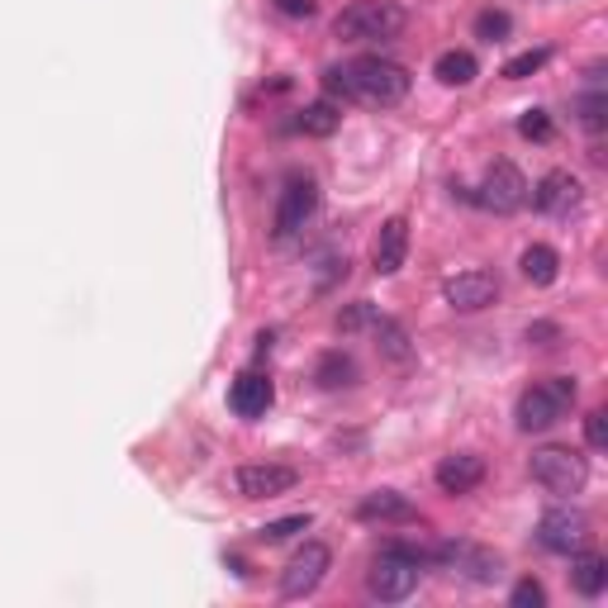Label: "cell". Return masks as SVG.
<instances>
[{
	"label": "cell",
	"mask_w": 608,
	"mask_h": 608,
	"mask_svg": "<svg viewBox=\"0 0 608 608\" xmlns=\"http://www.w3.org/2000/svg\"><path fill=\"white\" fill-rule=\"evenodd\" d=\"M324 87L333 95L357 100V105H371V110H395V105H404L414 77H409V67H399L381 53H366V58H347V62L328 67Z\"/></svg>",
	"instance_id": "6da1fadb"
},
{
	"label": "cell",
	"mask_w": 608,
	"mask_h": 608,
	"mask_svg": "<svg viewBox=\"0 0 608 608\" xmlns=\"http://www.w3.org/2000/svg\"><path fill=\"white\" fill-rule=\"evenodd\" d=\"M424 566H428V551H418L409 543L381 547L366 570V595L381 604H404L418 589V580H424Z\"/></svg>",
	"instance_id": "7a4b0ae2"
},
{
	"label": "cell",
	"mask_w": 608,
	"mask_h": 608,
	"mask_svg": "<svg viewBox=\"0 0 608 608\" xmlns=\"http://www.w3.org/2000/svg\"><path fill=\"white\" fill-rule=\"evenodd\" d=\"M409 24V10L399 0H352L347 10H337L333 39L337 43H391Z\"/></svg>",
	"instance_id": "3957f363"
},
{
	"label": "cell",
	"mask_w": 608,
	"mask_h": 608,
	"mask_svg": "<svg viewBox=\"0 0 608 608\" xmlns=\"http://www.w3.org/2000/svg\"><path fill=\"white\" fill-rule=\"evenodd\" d=\"M576 399H580L576 376H547V381H537L518 395L514 418H518L523 433H551L570 409H576Z\"/></svg>",
	"instance_id": "277c9868"
},
{
	"label": "cell",
	"mask_w": 608,
	"mask_h": 608,
	"mask_svg": "<svg viewBox=\"0 0 608 608\" xmlns=\"http://www.w3.org/2000/svg\"><path fill=\"white\" fill-rule=\"evenodd\" d=\"M533 485H543L547 495H580L589 485V462L570 447H537L528 462Z\"/></svg>",
	"instance_id": "5b68a950"
},
{
	"label": "cell",
	"mask_w": 608,
	"mask_h": 608,
	"mask_svg": "<svg viewBox=\"0 0 608 608\" xmlns=\"http://www.w3.org/2000/svg\"><path fill=\"white\" fill-rule=\"evenodd\" d=\"M428 561H437L452 576H462L470 585H499L504 580V556L489 551L480 543H437L428 551Z\"/></svg>",
	"instance_id": "8992f818"
},
{
	"label": "cell",
	"mask_w": 608,
	"mask_h": 608,
	"mask_svg": "<svg viewBox=\"0 0 608 608\" xmlns=\"http://www.w3.org/2000/svg\"><path fill=\"white\" fill-rule=\"evenodd\" d=\"M314 214H318V185L310 176H291L285 181V191L276 200V229H272V239L281 247H291L304 239V229L314 224Z\"/></svg>",
	"instance_id": "52a82bcc"
},
{
	"label": "cell",
	"mask_w": 608,
	"mask_h": 608,
	"mask_svg": "<svg viewBox=\"0 0 608 608\" xmlns=\"http://www.w3.org/2000/svg\"><path fill=\"white\" fill-rule=\"evenodd\" d=\"M328 570H333V551L324 543H304L281 570V599H291V604L310 599L314 589L328 580Z\"/></svg>",
	"instance_id": "ba28073f"
},
{
	"label": "cell",
	"mask_w": 608,
	"mask_h": 608,
	"mask_svg": "<svg viewBox=\"0 0 608 608\" xmlns=\"http://www.w3.org/2000/svg\"><path fill=\"white\" fill-rule=\"evenodd\" d=\"M470 200H476L480 210H489V214H518L523 205H528V176H523L514 162H489L480 191Z\"/></svg>",
	"instance_id": "9c48e42d"
},
{
	"label": "cell",
	"mask_w": 608,
	"mask_h": 608,
	"mask_svg": "<svg viewBox=\"0 0 608 608\" xmlns=\"http://www.w3.org/2000/svg\"><path fill=\"white\" fill-rule=\"evenodd\" d=\"M300 485V470L285 462H243L233 470V495L243 499H281Z\"/></svg>",
	"instance_id": "30bf717a"
},
{
	"label": "cell",
	"mask_w": 608,
	"mask_h": 608,
	"mask_svg": "<svg viewBox=\"0 0 608 608\" xmlns=\"http://www.w3.org/2000/svg\"><path fill=\"white\" fill-rule=\"evenodd\" d=\"M589 543V518L580 509H547L537 518V547L543 551H556V556H570Z\"/></svg>",
	"instance_id": "8fae6325"
},
{
	"label": "cell",
	"mask_w": 608,
	"mask_h": 608,
	"mask_svg": "<svg viewBox=\"0 0 608 608\" xmlns=\"http://www.w3.org/2000/svg\"><path fill=\"white\" fill-rule=\"evenodd\" d=\"M443 300L452 304L456 314H480V310H489V304L499 300V276L495 272H456V276H447L443 281Z\"/></svg>",
	"instance_id": "7c38bea8"
},
{
	"label": "cell",
	"mask_w": 608,
	"mask_h": 608,
	"mask_svg": "<svg viewBox=\"0 0 608 608\" xmlns=\"http://www.w3.org/2000/svg\"><path fill=\"white\" fill-rule=\"evenodd\" d=\"M433 480H437V489L443 495H470V489H480L485 485V456H476V452H452V456H443L437 462V470H433Z\"/></svg>",
	"instance_id": "4fadbf2b"
},
{
	"label": "cell",
	"mask_w": 608,
	"mask_h": 608,
	"mask_svg": "<svg viewBox=\"0 0 608 608\" xmlns=\"http://www.w3.org/2000/svg\"><path fill=\"white\" fill-rule=\"evenodd\" d=\"M404 257H409V219L395 214V219H385L381 233H376V243H371V272L376 276H395Z\"/></svg>",
	"instance_id": "5bb4252c"
},
{
	"label": "cell",
	"mask_w": 608,
	"mask_h": 608,
	"mask_svg": "<svg viewBox=\"0 0 608 608\" xmlns=\"http://www.w3.org/2000/svg\"><path fill=\"white\" fill-rule=\"evenodd\" d=\"M533 210L537 214H551V219H561V214H570L580 205V181L570 176V172H561V166H556V172H547L543 181L533 185Z\"/></svg>",
	"instance_id": "9a60e30c"
},
{
	"label": "cell",
	"mask_w": 608,
	"mask_h": 608,
	"mask_svg": "<svg viewBox=\"0 0 608 608\" xmlns=\"http://www.w3.org/2000/svg\"><path fill=\"white\" fill-rule=\"evenodd\" d=\"M272 404H276V385H272V376H262V371H243V376L229 385V409L239 418H262Z\"/></svg>",
	"instance_id": "2e32d148"
},
{
	"label": "cell",
	"mask_w": 608,
	"mask_h": 608,
	"mask_svg": "<svg viewBox=\"0 0 608 608\" xmlns=\"http://www.w3.org/2000/svg\"><path fill=\"white\" fill-rule=\"evenodd\" d=\"M570 589L580 599H599L608 589V556L604 551H570Z\"/></svg>",
	"instance_id": "e0dca14e"
},
{
	"label": "cell",
	"mask_w": 608,
	"mask_h": 608,
	"mask_svg": "<svg viewBox=\"0 0 608 608\" xmlns=\"http://www.w3.org/2000/svg\"><path fill=\"white\" fill-rule=\"evenodd\" d=\"M357 518L362 523H414L418 509L399 495V489H371V495L357 504Z\"/></svg>",
	"instance_id": "ac0fdd59"
},
{
	"label": "cell",
	"mask_w": 608,
	"mask_h": 608,
	"mask_svg": "<svg viewBox=\"0 0 608 608\" xmlns=\"http://www.w3.org/2000/svg\"><path fill=\"white\" fill-rule=\"evenodd\" d=\"M371 333H376V347H381V357L391 366H409L414 362V337H409V328H404L399 318H371Z\"/></svg>",
	"instance_id": "d6986e66"
},
{
	"label": "cell",
	"mask_w": 608,
	"mask_h": 608,
	"mask_svg": "<svg viewBox=\"0 0 608 608\" xmlns=\"http://www.w3.org/2000/svg\"><path fill=\"white\" fill-rule=\"evenodd\" d=\"M599 67L589 72V91L585 95H576V124L589 133V139H599V133L608 129V95H604V87H599Z\"/></svg>",
	"instance_id": "ffe728a7"
},
{
	"label": "cell",
	"mask_w": 608,
	"mask_h": 608,
	"mask_svg": "<svg viewBox=\"0 0 608 608\" xmlns=\"http://www.w3.org/2000/svg\"><path fill=\"white\" fill-rule=\"evenodd\" d=\"M357 362H352V352H343V347H333V352H324L318 357V366H314V381H318V391H347V385H357Z\"/></svg>",
	"instance_id": "44dd1931"
},
{
	"label": "cell",
	"mask_w": 608,
	"mask_h": 608,
	"mask_svg": "<svg viewBox=\"0 0 608 608\" xmlns=\"http://www.w3.org/2000/svg\"><path fill=\"white\" fill-rule=\"evenodd\" d=\"M433 77L443 81V87H470V81L480 77V62L466 53V48H447L443 58H437V67H433Z\"/></svg>",
	"instance_id": "7402d4cb"
},
{
	"label": "cell",
	"mask_w": 608,
	"mask_h": 608,
	"mask_svg": "<svg viewBox=\"0 0 608 608\" xmlns=\"http://www.w3.org/2000/svg\"><path fill=\"white\" fill-rule=\"evenodd\" d=\"M337 124H343V110H337L333 100H310L295 120V129L310 133V139H328V133H337Z\"/></svg>",
	"instance_id": "603a6c76"
},
{
	"label": "cell",
	"mask_w": 608,
	"mask_h": 608,
	"mask_svg": "<svg viewBox=\"0 0 608 608\" xmlns=\"http://www.w3.org/2000/svg\"><path fill=\"white\" fill-rule=\"evenodd\" d=\"M518 266L533 285H551L556 276H561V257H556V247H547V243H533L528 252H523Z\"/></svg>",
	"instance_id": "cb8c5ba5"
},
{
	"label": "cell",
	"mask_w": 608,
	"mask_h": 608,
	"mask_svg": "<svg viewBox=\"0 0 608 608\" xmlns=\"http://www.w3.org/2000/svg\"><path fill=\"white\" fill-rule=\"evenodd\" d=\"M509 33H514L509 10H480V14H476V39H485V43H504Z\"/></svg>",
	"instance_id": "d4e9b609"
},
{
	"label": "cell",
	"mask_w": 608,
	"mask_h": 608,
	"mask_svg": "<svg viewBox=\"0 0 608 608\" xmlns=\"http://www.w3.org/2000/svg\"><path fill=\"white\" fill-rule=\"evenodd\" d=\"M547 62H551V48H533V53H518V58L504 62V77H509V81H523V77L543 72Z\"/></svg>",
	"instance_id": "484cf974"
},
{
	"label": "cell",
	"mask_w": 608,
	"mask_h": 608,
	"mask_svg": "<svg viewBox=\"0 0 608 608\" xmlns=\"http://www.w3.org/2000/svg\"><path fill=\"white\" fill-rule=\"evenodd\" d=\"M310 514H291V518H276V523H266V528L257 533L262 537V543H285V537H295V533H304V528H310Z\"/></svg>",
	"instance_id": "4316f807"
},
{
	"label": "cell",
	"mask_w": 608,
	"mask_h": 608,
	"mask_svg": "<svg viewBox=\"0 0 608 608\" xmlns=\"http://www.w3.org/2000/svg\"><path fill=\"white\" fill-rule=\"evenodd\" d=\"M509 604H514V608H543V604H547L543 580H533V576H528V580H518V585H514V595H509Z\"/></svg>",
	"instance_id": "83f0119b"
},
{
	"label": "cell",
	"mask_w": 608,
	"mask_h": 608,
	"mask_svg": "<svg viewBox=\"0 0 608 608\" xmlns=\"http://www.w3.org/2000/svg\"><path fill=\"white\" fill-rule=\"evenodd\" d=\"M518 133L523 139H533V143H547L551 139V120H547V110H528L518 120Z\"/></svg>",
	"instance_id": "f1b7e54d"
},
{
	"label": "cell",
	"mask_w": 608,
	"mask_h": 608,
	"mask_svg": "<svg viewBox=\"0 0 608 608\" xmlns=\"http://www.w3.org/2000/svg\"><path fill=\"white\" fill-rule=\"evenodd\" d=\"M371 318H376V314H371V304L362 300V304H352V310L337 314V328H343V333H357L362 324H371Z\"/></svg>",
	"instance_id": "f546056e"
},
{
	"label": "cell",
	"mask_w": 608,
	"mask_h": 608,
	"mask_svg": "<svg viewBox=\"0 0 608 608\" xmlns=\"http://www.w3.org/2000/svg\"><path fill=\"white\" fill-rule=\"evenodd\" d=\"M604 418H608L604 409H589V414H585V443L595 447V452L608 443V433H604Z\"/></svg>",
	"instance_id": "4dcf8cb0"
},
{
	"label": "cell",
	"mask_w": 608,
	"mask_h": 608,
	"mask_svg": "<svg viewBox=\"0 0 608 608\" xmlns=\"http://www.w3.org/2000/svg\"><path fill=\"white\" fill-rule=\"evenodd\" d=\"M528 343L543 347V352H551V347H561V328H556V324H533V328H528Z\"/></svg>",
	"instance_id": "1f68e13d"
},
{
	"label": "cell",
	"mask_w": 608,
	"mask_h": 608,
	"mask_svg": "<svg viewBox=\"0 0 608 608\" xmlns=\"http://www.w3.org/2000/svg\"><path fill=\"white\" fill-rule=\"evenodd\" d=\"M272 6L285 14V20H310L314 14V0H272Z\"/></svg>",
	"instance_id": "d6a6232c"
}]
</instances>
